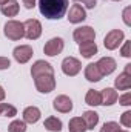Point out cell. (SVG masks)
<instances>
[{
	"label": "cell",
	"mask_w": 131,
	"mask_h": 132,
	"mask_svg": "<svg viewBox=\"0 0 131 132\" xmlns=\"http://www.w3.org/2000/svg\"><path fill=\"white\" fill-rule=\"evenodd\" d=\"M31 75L34 78L35 88L42 94H48L54 91L56 88V78H54V69L48 62L37 60L31 68Z\"/></svg>",
	"instance_id": "1"
},
{
	"label": "cell",
	"mask_w": 131,
	"mask_h": 132,
	"mask_svg": "<svg viewBox=\"0 0 131 132\" xmlns=\"http://www.w3.org/2000/svg\"><path fill=\"white\" fill-rule=\"evenodd\" d=\"M39 9L46 19L59 20L68 9V0H39Z\"/></svg>",
	"instance_id": "2"
},
{
	"label": "cell",
	"mask_w": 131,
	"mask_h": 132,
	"mask_svg": "<svg viewBox=\"0 0 131 132\" xmlns=\"http://www.w3.org/2000/svg\"><path fill=\"white\" fill-rule=\"evenodd\" d=\"M3 32L9 40H20L25 35V28H23V23H20L17 20H9V22H6Z\"/></svg>",
	"instance_id": "3"
},
{
	"label": "cell",
	"mask_w": 131,
	"mask_h": 132,
	"mask_svg": "<svg viewBox=\"0 0 131 132\" xmlns=\"http://www.w3.org/2000/svg\"><path fill=\"white\" fill-rule=\"evenodd\" d=\"M123 37H125V35H123V31H120V29H113V31H110V32L105 35L103 45H105L106 49L113 51V49L119 48V45L123 42Z\"/></svg>",
	"instance_id": "4"
},
{
	"label": "cell",
	"mask_w": 131,
	"mask_h": 132,
	"mask_svg": "<svg viewBox=\"0 0 131 132\" xmlns=\"http://www.w3.org/2000/svg\"><path fill=\"white\" fill-rule=\"evenodd\" d=\"M72 37H74V40L80 45V43H85V42H94L96 32H94V29H93L91 26H80V28H77V29L74 31Z\"/></svg>",
	"instance_id": "5"
},
{
	"label": "cell",
	"mask_w": 131,
	"mask_h": 132,
	"mask_svg": "<svg viewBox=\"0 0 131 132\" xmlns=\"http://www.w3.org/2000/svg\"><path fill=\"white\" fill-rule=\"evenodd\" d=\"M23 28H25V35L30 38V40H35L40 37L42 34V25L39 20L35 19H28L25 23H23Z\"/></svg>",
	"instance_id": "6"
},
{
	"label": "cell",
	"mask_w": 131,
	"mask_h": 132,
	"mask_svg": "<svg viewBox=\"0 0 131 132\" xmlns=\"http://www.w3.org/2000/svg\"><path fill=\"white\" fill-rule=\"evenodd\" d=\"M80 69H82V63L77 59H74V57L63 59V62H62V71H63V74L69 75V77H74V75H77L80 72Z\"/></svg>",
	"instance_id": "7"
},
{
	"label": "cell",
	"mask_w": 131,
	"mask_h": 132,
	"mask_svg": "<svg viewBox=\"0 0 131 132\" xmlns=\"http://www.w3.org/2000/svg\"><path fill=\"white\" fill-rule=\"evenodd\" d=\"M63 46H65L63 40H62L60 37H54V38H51V40L45 45L43 52H45L46 55H49V57H54V55H57V54H60V52L63 51Z\"/></svg>",
	"instance_id": "8"
},
{
	"label": "cell",
	"mask_w": 131,
	"mask_h": 132,
	"mask_svg": "<svg viewBox=\"0 0 131 132\" xmlns=\"http://www.w3.org/2000/svg\"><path fill=\"white\" fill-rule=\"evenodd\" d=\"M33 54H34L33 48L28 46V45H20V46H17V48L14 49V52H12L14 59H16L19 63H26V62H30L31 57H33Z\"/></svg>",
	"instance_id": "9"
},
{
	"label": "cell",
	"mask_w": 131,
	"mask_h": 132,
	"mask_svg": "<svg viewBox=\"0 0 131 132\" xmlns=\"http://www.w3.org/2000/svg\"><path fill=\"white\" fill-rule=\"evenodd\" d=\"M96 65H97V68H99V71H100L102 75H110L111 72L116 71V66H117L116 65V60L111 59V57H102Z\"/></svg>",
	"instance_id": "10"
},
{
	"label": "cell",
	"mask_w": 131,
	"mask_h": 132,
	"mask_svg": "<svg viewBox=\"0 0 131 132\" xmlns=\"http://www.w3.org/2000/svg\"><path fill=\"white\" fill-rule=\"evenodd\" d=\"M53 106H54L56 111L63 112V114L72 111V101H71L69 97H66V95H59V97H56L54 101H53Z\"/></svg>",
	"instance_id": "11"
},
{
	"label": "cell",
	"mask_w": 131,
	"mask_h": 132,
	"mask_svg": "<svg viewBox=\"0 0 131 132\" xmlns=\"http://www.w3.org/2000/svg\"><path fill=\"white\" fill-rule=\"evenodd\" d=\"M86 19V12L82 8V5H72L69 8V14H68V20L71 23H80Z\"/></svg>",
	"instance_id": "12"
},
{
	"label": "cell",
	"mask_w": 131,
	"mask_h": 132,
	"mask_svg": "<svg viewBox=\"0 0 131 132\" xmlns=\"http://www.w3.org/2000/svg\"><path fill=\"white\" fill-rule=\"evenodd\" d=\"M100 95H102V103L100 104H103V106H111L117 101V92L113 88H105L100 92Z\"/></svg>",
	"instance_id": "13"
},
{
	"label": "cell",
	"mask_w": 131,
	"mask_h": 132,
	"mask_svg": "<svg viewBox=\"0 0 131 132\" xmlns=\"http://www.w3.org/2000/svg\"><path fill=\"white\" fill-rule=\"evenodd\" d=\"M40 118V109L35 106H30L23 111V121L25 123H37Z\"/></svg>",
	"instance_id": "14"
},
{
	"label": "cell",
	"mask_w": 131,
	"mask_h": 132,
	"mask_svg": "<svg viewBox=\"0 0 131 132\" xmlns=\"http://www.w3.org/2000/svg\"><path fill=\"white\" fill-rule=\"evenodd\" d=\"M102 77L103 75L100 74V71H99L96 63H90L85 68V78L88 81H99V80H102Z\"/></svg>",
	"instance_id": "15"
},
{
	"label": "cell",
	"mask_w": 131,
	"mask_h": 132,
	"mask_svg": "<svg viewBox=\"0 0 131 132\" xmlns=\"http://www.w3.org/2000/svg\"><path fill=\"white\" fill-rule=\"evenodd\" d=\"M79 51L85 59H90V57L97 54V45L94 42H85V43H80Z\"/></svg>",
	"instance_id": "16"
},
{
	"label": "cell",
	"mask_w": 131,
	"mask_h": 132,
	"mask_svg": "<svg viewBox=\"0 0 131 132\" xmlns=\"http://www.w3.org/2000/svg\"><path fill=\"white\" fill-rule=\"evenodd\" d=\"M114 85H116V88H117L119 91H127V89H130L131 88V74H128V72L123 71V72L116 78Z\"/></svg>",
	"instance_id": "17"
},
{
	"label": "cell",
	"mask_w": 131,
	"mask_h": 132,
	"mask_svg": "<svg viewBox=\"0 0 131 132\" xmlns=\"http://www.w3.org/2000/svg\"><path fill=\"white\" fill-rule=\"evenodd\" d=\"M19 12V3L16 0H8L5 5H2V14L6 17H14Z\"/></svg>",
	"instance_id": "18"
},
{
	"label": "cell",
	"mask_w": 131,
	"mask_h": 132,
	"mask_svg": "<svg viewBox=\"0 0 131 132\" xmlns=\"http://www.w3.org/2000/svg\"><path fill=\"white\" fill-rule=\"evenodd\" d=\"M83 121L86 125V129H94L96 125L99 123V114L94 111H85L83 112Z\"/></svg>",
	"instance_id": "19"
},
{
	"label": "cell",
	"mask_w": 131,
	"mask_h": 132,
	"mask_svg": "<svg viewBox=\"0 0 131 132\" xmlns=\"http://www.w3.org/2000/svg\"><path fill=\"white\" fill-rule=\"evenodd\" d=\"M68 128H69V132H85L86 131V125H85V121H83L82 117H74V118H71Z\"/></svg>",
	"instance_id": "20"
},
{
	"label": "cell",
	"mask_w": 131,
	"mask_h": 132,
	"mask_svg": "<svg viewBox=\"0 0 131 132\" xmlns=\"http://www.w3.org/2000/svg\"><path fill=\"white\" fill-rule=\"evenodd\" d=\"M45 129L49 132H60L62 131V121L57 117H48L45 120Z\"/></svg>",
	"instance_id": "21"
},
{
	"label": "cell",
	"mask_w": 131,
	"mask_h": 132,
	"mask_svg": "<svg viewBox=\"0 0 131 132\" xmlns=\"http://www.w3.org/2000/svg\"><path fill=\"white\" fill-rule=\"evenodd\" d=\"M85 101H86V104H90V106H99V104L102 103V95H100L99 91L90 89V91L86 92Z\"/></svg>",
	"instance_id": "22"
},
{
	"label": "cell",
	"mask_w": 131,
	"mask_h": 132,
	"mask_svg": "<svg viewBox=\"0 0 131 132\" xmlns=\"http://www.w3.org/2000/svg\"><path fill=\"white\" fill-rule=\"evenodd\" d=\"M6 115V117H14L17 115V109L8 103H0V115Z\"/></svg>",
	"instance_id": "23"
},
{
	"label": "cell",
	"mask_w": 131,
	"mask_h": 132,
	"mask_svg": "<svg viewBox=\"0 0 131 132\" xmlns=\"http://www.w3.org/2000/svg\"><path fill=\"white\" fill-rule=\"evenodd\" d=\"M8 131L9 132H26V125H25V121H22V120H14V121L9 125Z\"/></svg>",
	"instance_id": "24"
},
{
	"label": "cell",
	"mask_w": 131,
	"mask_h": 132,
	"mask_svg": "<svg viewBox=\"0 0 131 132\" xmlns=\"http://www.w3.org/2000/svg\"><path fill=\"white\" fill-rule=\"evenodd\" d=\"M117 131H119V125L116 121H108L100 128V132H117Z\"/></svg>",
	"instance_id": "25"
},
{
	"label": "cell",
	"mask_w": 131,
	"mask_h": 132,
	"mask_svg": "<svg viewBox=\"0 0 131 132\" xmlns=\"http://www.w3.org/2000/svg\"><path fill=\"white\" fill-rule=\"evenodd\" d=\"M120 123L127 128H131V111H127L122 114V118H120Z\"/></svg>",
	"instance_id": "26"
},
{
	"label": "cell",
	"mask_w": 131,
	"mask_h": 132,
	"mask_svg": "<svg viewBox=\"0 0 131 132\" xmlns=\"http://www.w3.org/2000/svg\"><path fill=\"white\" fill-rule=\"evenodd\" d=\"M120 54H122L123 57H131V42H125V45H123Z\"/></svg>",
	"instance_id": "27"
},
{
	"label": "cell",
	"mask_w": 131,
	"mask_h": 132,
	"mask_svg": "<svg viewBox=\"0 0 131 132\" xmlns=\"http://www.w3.org/2000/svg\"><path fill=\"white\" fill-rule=\"evenodd\" d=\"M119 103L123 104V106H130L131 104V94L130 92H127L125 95H122V97L119 98Z\"/></svg>",
	"instance_id": "28"
},
{
	"label": "cell",
	"mask_w": 131,
	"mask_h": 132,
	"mask_svg": "<svg viewBox=\"0 0 131 132\" xmlns=\"http://www.w3.org/2000/svg\"><path fill=\"white\" fill-rule=\"evenodd\" d=\"M9 66H11L9 59H6V57H0V69H8Z\"/></svg>",
	"instance_id": "29"
},
{
	"label": "cell",
	"mask_w": 131,
	"mask_h": 132,
	"mask_svg": "<svg viewBox=\"0 0 131 132\" xmlns=\"http://www.w3.org/2000/svg\"><path fill=\"white\" fill-rule=\"evenodd\" d=\"M74 2H82L86 8H90V9H93L94 6H96V2L97 0H74Z\"/></svg>",
	"instance_id": "30"
},
{
	"label": "cell",
	"mask_w": 131,
	"mask_h": 132,
	"mask_svg": "<svg viewBox=\"0 0 131 132\" xmlns=\"http://www.w3.org/2000/svg\"><path fill=\"white\" fill-rule=\"evenodd\" d=\"M130 11H131V8H125V11H123V22H125L127 25H131V20H130Z\"/></svg>",
	"instance_id": "31"
},
{
	"label": "cell",
	"mask_w": 131,
	"mask_h": 132,
	"mask_svg": "<svg viewBox=\"0 0 131 132\" xmlns=\"http://www.w3.org/2000/svg\"><path fill=\"white\" fill-rule=\"evenodd\" d=\"M23 5H25L28 9H31V8L35 6V0H23Z\"/></svg>",
	"instance_id": "32"
},
{
	"label": "cell",
	"mask_w": 131,
	"mask_h": 132,
	"mask_svg": "<svg viewBox=\"0 0 131 132\" xmlns=\"http://www.w3.org/2000/svg\"><path fill=\"white\" fill-rule=\"evenodd\" d=\"M3 98H5V91H3V88L0 86V101H2Z\"/></svg>",
	"instance_id": "33"
},
{
	"label": "cell",
	"mask_w": 131,
	"mask_h": 132,
	"mask_svg": "<svg viewBox=\"0 0 131 132\" xmlns=\"http://www.w3.org/2000/svg\"><path fill=\"white\" fill-rule=\"evenodd\" d=\"M6 2H8V0H0V5H5Z\"/></svg>",
	"instance_id": "34"
},
{
	"label": "cell",
	"mask_w": 131,
	"mask_h": 132,
	"mask_svg": "<svg viewBox=\"0 0 131 132\" xmlns=\"http://www.w3.org/2000/svg\"><path fill=\"white\" fill-rule=\"evenodd\" d=\"M117 132H128V131H122V129H119V131H117Z\"/></svg>",
	"instance_id": "35"
},
{
	"label": "cell",
	"mask_w": 131,
	"mask_h": 132,
	"mask_svg": "<svg viewBox=\"0 0 131 132\" xmlns=\"http://www.w3.org/2000/svg\"><path fill=\"white\" fill-rule=\"evenodd\" d=\"M116 2H117V0H116Z\"/></svg>",
	"instance_id": "36"
}]
</instances>
